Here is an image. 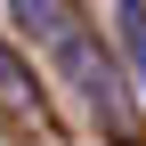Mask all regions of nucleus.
<instances>
[{
	"label": "nucleus",
	"instance_id": "nucleus-4",
	"mask_svg": "<svg viewBox=\"0 0 146 146\" xmlns=\"http://www.w3.org/2000/svg\"><path fill=\"white\" fill-rule=\"evenodd\" d=\"M114 25H122V41H130V65H138V81H146V8H122Z\"/></svg>",
	"mask_w": 146,
	"mask_h": 146
},
{
	"label": "nucleus",
	"instance_id": "nucleus-1",
	"mask_svg": "<svg viewBox=\"0 0 146 146\" xmlns=\"http://www.w3.org/2000/svg\"><path fill=\"white\" fill-rule=\"evenodd\" d=\"M65 65H73V81H81L98 106H122V89H114V65H106V57H89V41H81V33L65 41Z\"/></svg>",
	"mask_w": 146,
	"mask_h": 146
},
{
	"label": "nucleus",
	"instance_id": "nucleus-2",
	"mask_svg": "<svg viewBox=\"0 0 146 146\" xmlns=\"http://www.w3.org/2000/svg\"><path fill=\"white\" fill-rule=\"evenodd\" d=\"M16 25L25 33H49V41H73V8H57V0H25Z\"/></svg>",
	"mask_w": 146,
	"mask_h": 146
},
{
	"label": "nucleus",
	"instance_id": "nucleus-3",
	"mask_svg": "<svg viewBox=\"0 0 146 146\" xmlns=\"http://www.w3.org/2000/svg\"><path fill=\"white\" fill-rule=\"evenodd\" d=\"M0 98H8V114H41V98L25 89V73H16V57H0Z\"/></svg>",
	"mask_w": 146,
	"mask_h": 146
}]
</instances>
